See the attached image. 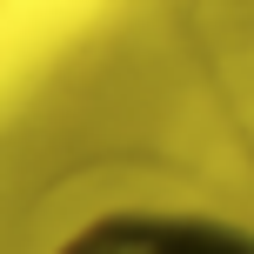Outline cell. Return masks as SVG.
I'll use <instances>...</instances> for the list:
<instances>
[{
  "instance_id": "6da1fadb",
  "label": "cell",
  "mask_w": 254,
  "mask_h": 254,
  "mask_svg": "<svg viewBox=\"0 0 254 254\" xmlns=\"http://www.w3.org/2000/svg\"><path fill=\"white\" fill-rule=\"evenodd\" d=\"M47 254H254V228L207 207H107L67 228Z\"/></svg>"
}]
</instances>
